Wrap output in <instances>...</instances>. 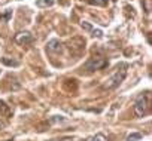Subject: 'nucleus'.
Masks as SVG:
<instances>
[{
    "mask_svg": "<svg viewBox=\"0 0 152 141\" xmlns=\"http://www.w3.org/2000/svg\"><path fill=\"white\" fill-rule=\"evenodd\" d=\"M127 68H128V65L125 64V62H121L119 65H118V68H116V72L106 80V83H104V88L106 89H115L116 86H119V83L125 79V76H127Z\"/></svg>",
    "mask_w": 152,
    "mask_h": 141,
    "instance_id": "1",
    "label": "nucleus"
},
{
    "mask_svg": "<svg viewBox=\"0 0 152 141\" xmlns=\"http://www.w3.org/2000/svg\"><path fill=\"white\" fill-rule=\"evenodd\" d=\"M149 97H151L149 92L137 97V100L134 103V114L137 117H143V116L148 114V111H149Z\"/></svg>",
    "mask_w": 152,
    "mask_h": 141,
    "instance_id": "2",
    "label": "nucleus"
},
{
    "mask_svg": "<svg viewBox=\"0 0 152 141\" xmlns=\"http://www.w3.org/2000/svg\"><path fill=\"white\" fill-rule=\"evenodd\" d=\"M106 65H107V59L106 58H103V56H94V58H90L85 62V70H88V72H96V70H102Z\"/></svg>",
    "mask_w": 152,
    "mask_h": 141,
    "instance_id": "3",
    "label": "nucleus"
},
{
    "mask_svg": "<svg viewBox=\"0 0 152 141\" xmlns=\"http://www.w3.org/2000/svg\"><path fill=\"white\" fill-rule=\"evenodd\" d=\"M14 40H15V43H18L21 46H26V45L33 42V34L28 33V31H20L18 34H15Z\"/></svg>",
    "mask_w": 152,
    "mask_h": 141,
    "instance_id": "4",
    "label": "nucleus"
},
{
    "mask_svg": "<svg viewBox=\"0 0 152 141\" xmlns=\"http://www.w3.org/2000/svg\"><path fill=\"white\" fill-rule=\"evenodd\" d=\"M46 48H48V51L49 52H55V54H58V52H61L63 51V45L58 42V40H51V42H48V45H46Z\"/></svg>",
    "mask_w": 152,
    "mask_h": 141,
    "instance_id": "5",
    "label": "nucleus"
},
{
    "mask_svg": "<svg viewBox=\"0 0 152 141\" xmlns=\"http://www.w3.org/2000/svg\"><path fill=\"white\" fill-rule=\"evenodd\" d=\"M54 2L55 0H36V5L39 8H49V6L54 5Z\"/></svg>",
    "mask_w": 152,
    "mask_h": 141,
    "instance_id": "6",
    "label": "nucleus"
},
{
    "mask_svg": "<svg viewBox=\"0 0 152 141\" xmlns=\"http://www.w3.org/2000/svg\"><path fill=\"white\" fill-rule=\"evenodd\" d=\"M2 62H3V64H6V65H11V67H18V65H20V61L8 59V58H2Z\"/></svg>",
    "mask_w": 152,
    "mask_h": 141,
    "instance_id": "7",
    "label": "nucleus"
},
{
    "mask_svg": "<svg viewBox=\"0 0 152 141\" xmlns=\"http://www.w3.org/2000/svg\"><path fill=\"white\" fill-rule=\"evenodd\" d=\"M90 5H96V6H106L107 0H87Z\"/></svg>",
    "mask_w": 152,
    "mask_h": 141,
    "instance_id": "8",
    "label": "nucleus"
},
{
    "mask_svg": "<svg viewBox=\"0 0 152 141\" xmlns=\"http://www.w3.org/2000/svg\"><path fill=\"white\" fill-rule=\"evenodd\" d=\"M91 141H107V138H106L103 134H96V135L91 138Z\"/></svg>",
    "mask_w": 152,
    "mask_h": 141,
    "instance_id": "9",
    "label": "nucleus"
},
{
    "mask_svg": "<svg viewBox=\"0 0 152 141\" xmlns=\"http://www.w3.org/2000/svg\"><path fill=\"white\" fill-rule=\"evenodd\" d=\"M49 141H78V138H75V137H63V138H55V140H49Z\"/></svg>",
    "mask_w": 152,
    "mask_h": 141,
    "instance_id": "10",
    "label": "nucleus"
},
{
    "mask_svg": "<svg viewBox=\"0 0 152 141\" xmlns=\"http://www.w3.org/2000/svg\"><path fill=\"white\" fill-rule=\"evenodd\" d=\"M140 138H142L140 134H131V135L127 137V141H137V140H140Z\"/></svg>",
    "mask_w": 152,
    "mask_h": 141,
    "instance_id": "11",
    "label": "nucleus"
},
{
    "mask_svg": "<svg viewBox=\"0 0 152 141\" xmlns=\"http://www.w3.org/2000/svg\"><path fill=\"white\" fill-rule=\"evenodd\" d=\"M0 110H2L3 113H9V108H8V106L3 101H0Z\"/></svg>",
    "mask_w": 152,
    "mask_h": 141,
    "instance_id": "12",
    "label": "nucleus"
},
{
    "mask_svg": "<svg viewBox=\"0 0 152 141\" xmlns=\"http://www.w3.org/2000/svg\"><path fill=\"white\" fill-rule=\"evenodd\" d=\"M11 15H12V11H6V14H5L2 18H0V20H5V21H8V20L11 18Z\"/></svg>",
    "mask_w": 152,
    "mask_h": 141,
    "instance_id": "13",
    "label": "nucleus"
},
{
    "mask_svg": "<svg viewBox=\"0 0 152 141\" xmlns=\"http://www.w3.org/2000/svg\"><path fill=\"white\" fill-rule=\"evenodd\" d=\"M91 31H93V34H94V36H97V37H102V36H103L102 30H91Z\"/></svg>",
    "mask_w": 152,
    "mask_h": 141,
    "instance_id": "14",
    "label": "nucleus"
},
{
    "mask_svg": "<svg viewBox=\"0 0 152 141\" xmlns=\"http://www.w3.org/2000/svg\"><path fill=\"white\" fill-rule=\"evenodd\" d=\"M82 27H84L85 30H88V31H91V30H93V27H91L88 22H82Z\"/></svg>",
    "mask_w": 152,
    "mask_h": 141,
    "instance_id": "15",
    "label": "nucleus"
}]
</instances>
